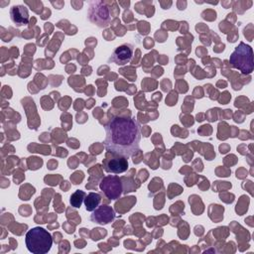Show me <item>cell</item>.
Here are the masks:
<instances>
[{"label": "cell", "mask_w": 254, "mask_h": 254, "mask_svg": "<svg viewBox=\"0 0 254 254\" xmlns=\"http://www.w3.org/2000/svg\"><path fill=\"white\" fill-rule=\"evenodd\" d=\"M99 188L109 199H117L123 192L122 181L116 175H108L103 177L99 183Z\"/></svg>", "instance_id": "obj_5"}, {"label": "cell", "mask_w": 254, "mask_h": 254, "mask_svg": "<svg viewBox=\"0 0 254 254\" xmlns=\"http://www.w3.org/2000/svg\"><path fill=\"white\" fill-rule=\"evenodd\" d=\"M87 18L92 24L99 28H106L111 20L108 7L103 1L99 0L89 2Z\"/></svg>", "instance_id": "obj_4"}, {"label": "cell", "mask_w": 254, "mask_h": 254, "mask_svg": "<svg viewBox=\"0 0 254 254\" xmlns=\"http://www.w3.org/2000/svg\"><path fill=\"white\" fill-rule=\"evenodd\" d=\"M101 201V195L98 192H89L84 197V205L87 211H93L96 207L99 206Z\"/></svg>", "instance_id": "obj_10"}, {"label": "cell", "mask_w": 254, "mask_h": 254, "mask_svg": "<svg viewBox=\"0 0 254 254\" xmlns=\"http://www.w3.org/2000/svg\"><path fill=\"white\" fill-rule=\"evenodd\" d=\"M104 146L107 152L129 158L138 149L141 126L135 118L115 116L105 126Z\"/></svg>", "instance_id": "obj_1"}, {"label": "cell", "mask_w": 254, "mask_h": 254, "mask_svg": "<svg viewBox=\"0 0 254 254\" xmlns=\"http://www.w3.org/2000/svg\"><path fill=\"white\" fill-rule=\"evenodd\" d=\"M229 62L233 67L243 73H250L253 70V53L251 47L241 42L231 54Z\"/></svg>", "instance_id": "obj_3"}, {"label": "cell", "mask_w": 254, "mask_h": 254, "mask_svg": "<svg viewBox=\"0 0 254 254\" xmlns=\"http://www.w3.org/2000/svg\"><path fill=\"white\" fill-rule=\"evenodd\" d=\"M114 218H115V212L113 208L105 204H102L96 207L90 215V220L92 222H95L101 225H105L112 222Z\"/></svg>", "instance_id": "obj_8"}, {"label": "cell", "mask_w": 254, "mask_h": 254, "mask_svg": "<svg viewBox=\"0 0 254 254\" xmlns=\"http://www.w3.org/2000/svg\"><path fill=\"white\" fill-rule=\"evenodd\" d=\"M10 17L16 26H24L29 21L28 9L23 5L13 6L10 10Z\"/></svg>", "instance_id": "obj_9"}, {"label": "cell", "mask_w": 254, "mask_h": 254, "mask_svg": "<svg viewBox=\"0 0 254 254\" xmlns=\"http://www.w3.org/2000/svg\"><path fill=\"white\" fill-rule=\"evenodd\" d=\"M132 56L133 46L131 44H123L113 51L108 62L114 63L118 65H124L131 61Z\"/></svg>", "instance_id": "obj_7"}, {"label": "cell", "mask_w": 254, "mask_h": 254, "mask_svg": "<svg viewBox=\"0 0 254 254\" xmlns=\"http://www.w3.org/2000/svg\"><path fill=\"white\" fill-rule=\"evenodd\" d=\"M86 193L83 191V190H75L69 197V203L71 206L75 207V208H78L81 206V203L83 202L84 200V197H85Z\"/></svg>", "instance_id": "obj_11"}, {"label": "cell", "mask_w": 254, "mask_h": 254, "mask_svg": "<svg viewBox=\"0 0 254 254\" xmlns=\"http://www.w3.org/2000/svg\"><path fill=\"white\" fill-rule=\"evenodd\" d=\"M25 243L27 249L33 254H46L51 250L53 238L48 230L40 226L30 229L26 233Z\"/></svg>", "instance_id": "obj_2"}, {"label": "cell", "mask_w": 254, "mask_h": 254, "mask_svg": "<svg viewBox=\"0 0 254 254\" xmlns=\"http://www.w3.org/2000/svg\"><path fill=\"white\" fill-rule=\"evenodd\" d=\"M103 169L107 173L111 174H122L128 170L127 158L107 153L106 158L102 162Z\"/></svg>", "instance_id": "obj_6"}]
</instances>
